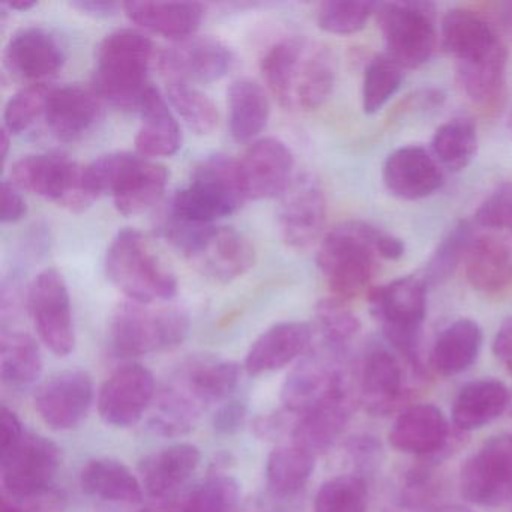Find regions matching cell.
<instances>
[{
	"mask_svg": "<svg viewBox=\"0 0 512 512\" xmlns=\"http://www.w3.org/2000/svg\"><path fill=\"white\" fill-rule=\"evenodd\" d=\"M2 5L8 8V10L28 11L35 7L37 2H32V0H16V2H4Z\"/></svg>",
	"mask_w": 512,
	"mask_h": 512,
	"instance_id": "94428289",
	"label": "cell"
},
{
	"mask_svg": "<svg viewBox=\"0 0 512 512\" xmlns=\"http://www.w3.org/2000/svg\"><path fill=\"white\" fill-rule=\"evenodd\" d=\"M200 449L191 443H178L149 455L140 464L142 485L154 499L173 496L200 464Z\"/></svg>",
	"mask_w": 512,
	"mask_h": 512,
	"instance_id": "4dcf8cb0",
	"label": "cell"
},
{
	"mask_svg": "<svg viewBox=\"0 0 512 512\" xmlns=\"http://www.w3.org/2000/svg\"><path fill=\"white\" fill-rule=\"evenodd\" d=\"M155 398L154 374L140 364L118 368L98 395V412L107 425L130 428L139 424Z\"/></svg>",
	"mask_w": 512,
	"mask_h": 512,
	"instance_id": "d6986e66",
	"label": "cell"
},
{
	"mask_svg": "<svg viewBox=\"0 0 512 512\" xmlns=\"http://www.w3.org/2000/svg\"><path fill=\"white\" fill-rule=\"evenodd\" d=\"M404 242L365 221L338 224L320 242L317 266L334 298L347 302L370 287L377 260L403 257Z\"/></svg>",
	"mask_w": 512,
	"mask_h": 512,
	"instance_id": "7a4b0ae2",
	"label": "cell"
},
{
	"mask_svg": "<svg viewBox=\"0 0 512 512\" xmlns=\"http://www.w3.org/2000/svg\"><path fill=\"white\" fill-rule=\"evenodd\" d=\"M104 265L107 278L130 301L154 304L169 301L178 293L175 275L152 251L139 230H121L107 250Z\"/></svg>",
	"mask_w": 512,
	"mask_h": 512,
	"instance_id": "ba28073f",
	"label": "cell"
},
{
	"mask_svg": "<svg viewBox=\"0 0 512 512\" xmlns=\"http://www.w3.org/2000/svg\"><path fill=\"white\" fill-rule=\"evenodd\" d=\"M233 65L229 46L214 37H193L167 47L160 55V70L167 83H212L223 79Z\"/></svg>",
	"mask_w": 512,
	"mask_h": 512,
	"instance_id": "e0dca14e",
	"label": "cell"
},
{
	"mask_svg": "<svg viewBox=\"0 0 512 512\" xmlns=\"http://www.w3.org/2000/svg\"><path fill=\"white\" fill-rule=\"evenodd\" d=\"M103 98L95 89L82 85L52 88L47 100V127L56 139L76 142L82 139L104 115Z\"/></svg>",
	"mask_w": 512,
	"mask_h": 512,
	"instance_id": "d4e9b609",
	"label": "cell"
},
{
	"mask_svg": "<svg viewBox=\"0 0 512 512\" xmlns=\"http://www.w3.org/2000/svg\"><path fill=\"white\" fill-rule=\"evenodd\" d=\"M50 91L52 88L46 83H32L20 89L5 107V130L14 136L28 131L41 116L46 115Z\"/></svg>",
	"mask_w": 512,
	"mask_h": 512,
	"instance_id": "681fc988",
	"label": "cell"
},
{
	"mask_svg": "<svg viewBox=\"0 0 512 512\" xmlns=\"http://www.w3.org/2000/svg\"><path fill=\"white\" fill-rule=\"evenodd\" d=\"M182 373L185 391L202 406L227 400L241 379V367L236 362L214 358L193 361Z\"/></svg>",
	"mask_w": 512,
	"mask_h": 512,
	"instance_id": "74e56055",
	"label": "cell"
},
{
	"mask_svg": "<svg viewBox=\"0 0 512 512\" xmlns=\"http://www.w3.org/2000/svg\"><path fill=\"white\" fill-rule=\"evenodd\" d=\"M229 130L239 143L256 139L269 121L271 104L265 89L251 79H238L227 91Z\"/></svg>",
	"mask_w": 512,
	"mask_h": 512,
	"instance_id": "d590c367",
	"label": "cell"
},
{
	"mask_svg": "<svg viewBox=\"0 0 512 512\" xmlns=\"http://www.w3.org/2000/svg\"><path fill=\"white\" fill-rule=\"evenodd\" d=\"M421 463L410 467L394 496L389 500V512H431L434 503L442 493V481L436 473L439 461L433 458H421Z\"/></svg>",
	"mask_w": 512,
	"mask_h": 512,
	"instance_id": "60d3db41",
	"label": "cell"
},
{
	"mask_svg": "<svg viewBox=\"0 0 512 512\" xmlns=\"http://www.w3.org/2000/svg\"><path fill=\"white\" fill-rule=\"evenodd\" d=\"M328 203L322 184L313 175L296 176L281 196L278 226L287 247L304 251L313 247L326 224Z\"/></svg>",
	"mask_w": 512,
	"mask_h": 512,
	"instance_id": "2e32d148",
	"label": "cell"
},
{
	"mask_svg": "<svg viewBox=\"0 0 512 512\" xmlns=\"http://www.w3.org/2000/svg\"><path fill=\"white\" fill-rule=\"evenodd\" d=\"M2 223H17L26 215V202L19 188L10 181H2Z\"/></svg>",
	"mask_w": 512,
	"mask_h": 512,
	"instance_id": "11a10c76",
	"label": "cell"
},
{
	"mask_svg": "<svg viewBox=\"0 0 512 512\" xmlns=\"http://www.w3.org/2000/svg\"><path fill=\"white\" fill-rule=\"evenodd\" d=\"M508 128H509V134H511V136H512V110H511V115H509Z\"/></svg>",
	"mask_w": 512,
	"mask_h": 512,
	"instance_id": "03108f58",
	"label": "cell"
},
{
	"mask_svg": "<svg viewBox=\"0 0 512 512\" xmlns=\"http://www.w3.org/2000/svg\"><path fill=\"white\" fill-rule=\"evenodd\" d=\"M11 179L19 190L44 197L71 212L86 211L98 199L89 185L86 166L61 154L26 155L14 163Z\"/></svg>",
	"mask_w": 512,
	"mask_h": 512,
	"instance_id": "8fae6325",
	"label": "cell"
},
{
	"mask_svg": "<svg viewBox=\"0 0 512 512\" xmlns=\"http://www.w3.org/2000/svg\"><path fill=\"white\" fill-rule=\"evenodd\" d=\"M386 190L397 199H427L445 184L442 166L422 146L410 145L388 155L382 169Z\"/></svg>",
	"mask_w": 512,
	"mask_h": 512,
	"instance_id": "7402d4cb",
	"label": "cell"
},
{
	"mask_svg": "<svg viewBox=\"0 0 512 512\" xmlns=\"http://www.w3.org/2000/svg\"><path fill=\"white\" fill-rule=\"evenodd\" d=\"M493 353L497 361L512 374V317L503 320L493 340Z\"/></svg>",
	"mask_w": 512,
	"mask_h": 512,
	"instance_id": "6f0895ef",
	"label": "cell"
},
{
	"mask_svg": "<svg viewBox=\"0 0 512 512\" xmlns=\"http://www.w3.org/2000/svg\"><path fill=\"white\" fill-rule=\"evenodd\" d=\"M389 442L404 454L440 461L449 451L451 428L439 407L412 404L395 419Z\"/></svg>",
	"mask_w": 512,
	"mask_h": 512,
	"instance_id": "603a6c76",
	"label": "cell"
},
{
	"mask_svg": "<svg viewBox=\"0 0 512 512\" xmlns=\"http://www.w3.org/2000/svg\"><path fill=\"white\" fill-rule=\"evenodd\" d=\"M338 355L341 353L332 350H329V355L313 353L305 356L290 371L281 388V401L287 412L301 416L338 389L349 385L346 374L337 364Z\"/></svg>",
	"mask_w": 512,
	"mask_h": 512,
	"instance_id": "44dd1931",
	"label": "cell"
},
{
	"mask_svg": "<svg viewBox=\"0 0 512 512\" xmlns=\"http://www.w3.org/2000/svg\"><path fill=\"white\" fill-rule=\"evenodd\" d=\"M473 238H475V232L469 220L457 221L446 232L437 244L436 250L431 254L422 274V280L428 287L446 283L455 274L458 266L466 259Z\"/></svg>",
	"mask_w": 512,
	"mask_h": 512,
	"instance_id": "7bdbcfd3",
	"label": "cell"
},
{
	"mask_svg": "<svg viewBox=\"0 0 512 512\" xmlns=\"http://www.w3.org/2000/svg\"><path fill=\"white\" fill-rule=\"evenodd\" d=\"M433 512H473L472 509L466 508L461 505H443L437 506Z\"/></svg>",
	"mask_w": 512,
	"mask_h": 512,
	"instance_id": "be15d7a7",
	"label": "cell"
},
{
	"mask_svg": "<svg viewBox=\"0 0 512 512\" xmlns=\"http://www.w3.org/2000/svg\"><path fill=\"white\" fill-rule=\"evenodd\" d=\"M80 485L89 496L113 503L142 502L143 485L130 469L113 458H95L80 472Z\"/></svg>",
	"mask_w": 512,
	"mask_h": 512,
	"instance_id": "e575fe53",
	"label": "cell"
},
{
	"mask_svg": "<svg viewBox=\"0 0 512 512\" xmlns=\"http://www.w3.org/2000/svg\"><path fill=\"white\" fill-rule=\"evenodd\" d=\"M200 410L202 404L194 400L185 389H164L155 401L149 428L161 436H184L193 430Z\"/></svg>",
	"mask_w": 512,
	"mask_h": 512,
	"instance_id": "b9f144b4",
	"label": "cell"
},
{
	"mask_svg": "<svg viewBox=\"0 0 512 512\" xmlns=\"http://www.w3.org/2000/svg\"><path fill=\"white\" fill-rule=\"evenodd\" d=\"M94 403V382L83 370L53 374L38 388L35 406L52 430L68 431L79 427Z\"/></svg>",
	"mask_w": 512,
	"mask_h": 512,
	"instance_id": "ac0fdd59",
	"label": "cell"
},
{
	"mask_svg": "<svg viewBox=\"0 0 512 512\" xmlns=\"http://www.w3.org/2000/svg\"><path fill=\"white\" fill-rule=\"evenodd\" d=\"M262 73L281 106L307 112L319 109L331 97L337 70L328 47L292 37L278 41L266 52Z\"/></svg>",
	"mask_w": 512,
	"mask_h": 512,
	"instance_id": "3957f363",
	"label": "cell"
},
{
	"mask_svg": "<svg viewBox=\"0 0 512 512\" xmlns=\"http://www.w3.org/2000/svg\"><path fill=\"white\" fill-rule=\"evenodd\" d=\"M167 98L193 133L208 136L217 128V106L200 89L187 83L169 82Z\"/></svg>",
	"mask_w": 512,
	"mask_h": 512,
	"instance_id": "f6af8a7d",
	"label": "cell"
},
{
	"mask_svg": "<svg viewBox=\"0 0 512 512\" xmlns=\"http://www.w3.org/2000/svg\"><path fill=\"white\" fill-rule=\"evenodd\" d=\"M376 2L365 0H329L317 8V25L334 35H352L362 31L376 13Z\"/></svg>",
	"mask_w": 512,
	"mask_h": 512,
	"instance_id": "c3c4849f",
	"label": "cell"
},
{
	"mask_svg": "<svg viewBox=\"0 0 512 512\" xmlns=\"http://www.w3.org/2000/svg\"><path fill=\"white\" fill-rule=\"evenodd\" d=\"M316 323L325 341L326 349L343 353L350 341L361 331L356 314L341 299H322L316 305Z\"/></svg>",
	"mask_w": 512,
	"mask_h": 512,
	"instance_id": "bcb514c9",
	"label": "cell"
},
{
	"mask_svg": "<svg viewBox=\"0 0 512 512\" xmlns=\"http://www.w3.org/2000/svg\"><path fill=\"white\" fill-rule=\"evenodd\" d=\"M239 160L212 155L194 167L187 187L173 196L167 215L191 224H215L247 202Z\"/></svg>",
	"mask_w": 512,
	"mask_h": 512,
	"instance_id": "8992f818",
	"label": "cell"
},
{
	"mask_svg": "<svg viewBox=\"0 0 512 512\" xmlns=\"http://www.w3.org/2000/svg\"><path fill=\"white\" fill-rule=\"evenodd\" d=\"M35 329L47 349L56 356H68L76 346L73 311L67 283L55 268L35 277L26 295Z\"/></svg>",
	"mask_w": 512,
	"mask_h": 512,
	"instance_id": "5bb4252c",
	"label": "cell"
},
{
	"mask_svg": "<svg viewBox=\"0 0 512 512\" xmlns=\"http://www.w3.org/2000/svg\"><path fill=\"white\" fill-rule=\"evenodd\" d=\"M404 68L388 55H377L368 62L362 80V109L376 115L403 85Z\"/></svg>",
	"mask_w": 512,
	"mask_h": 512,
	"instance_id": "ee69618b",
	"label": "cell"
},
{
	"mask_svg": "<svg viewBox=\"0 0 512 512\" xmlns=\"http://www.w3.org/2000/svg\"><path fill=\"white\" fill-rule=\"evenodd\" d=\"M377 23L386 55L404 70H415L430 61L436 50V7L430 2L377 4Z\"/></svg>",
	"mask_w": 512,
	"mask_h": 512,
	"instance_id": "7c38bea8",
	"label": "cell"
},
{
	"mask_svg": "<svg viewBox=\"0 0 512 512\" xmlns=\"http://www.w3.org/2000/svg\"><path fill=\"white\" fill-rule=\"evenodd\" d=\"M347 451L353 463L358 467L362 478L374 475L383 461V449L380 443L371 436H356L347 443Z\"/></svg>",
	"mask_w": 512,
	"mask_h": 512,
	"instance_id": "f5cc1de1",
	"label": "cell"
},
{
	"mask_svg": "<svg viewBox=\"0 0 512 512\" xmlns=\"http://www.w3.org/2000/svg\"><path fill=\"white\" fill-rule=\"evenodd\" d=\"M367 481L358 473L329 479L317 491L314 512H367Z\"/></svg>",
	"mask_w": 512,
	"mask_h": 512,
	"instance_id": "7dc6e473",
	"label": "cell"
},
{
	"mask_svg": "<svg viewBox=\"0 0 512 512\" xmlns=\"http://www.w3.org/2000/svg\"><path fill=\"white\" fill-rule=\"evenodd\" d=\"M131 22L140 28L178 41L193 37L205 16L197 2H127L122 5Z\"/></svg>",
	"mask_w": 512,
	"mask_h": 512,
	"instance_id": "f546056e",
	"label": "cell"
},
{
	"mask_svg": "<svg viewBox=\"0 0 512 512\" xmlns=\"http://www.w3.org/2000/svg\"><path fill=\"white\" fill-rule=\"evenodd\" d=\"M349 385L302 413L292 431V443L313 454L328 451L341 436L352 413Z\"/></svg>",
	"mask_w": 512,
	"mask_h": 512,
	"instance_id": "4316f807",
	"label": "cell"
},
{
	"mask_svg": "<svg viewBox=\"0 0 512 512\" xmlns=\"http://www.w3.org/2000/svg\"><path fill=\"white\" fill-rule=\"evenodd\" d=\"M59 466V446L47 437L28 431L10 451L0 454L5 490L13 499L25 502L52 493Z\"/></svg>",
	"mask_w": 512,
	"mask_h": 512,
	"instance_id": "4fadbf2b",
	"label": "cell"
},
{
	"mask_svg": "<svg viewBox=\"0 0 512 512\" xmlns=\"http://www.w3.org/2000/svg\"><path fill=\"white\" fill-rule=\"evenodd\" d=\"M140 128L136 149L142 157H172L182 145L181 128L169 104L157 88L151 86L139 107Z\"/></svg>",
	"mask_w": 512,
	"mask_h": 512,
	"instance_id": "1f68e13d",
	"label": "cell"
},
{
	"mask_svg": "<svg viewBox=\"0 0 512 512\" xmlns=\"http://www.w3.org/2000/svg\"><path fill=\"white\" fill-rule=\"evenodd\" d=\"M2 512H25L23 509L17 508V506L10 505L8 502H4L2 505Z\"/></svg>",
	"mask_w": 512,
	"mask_h": 512,
	"instance_id": "e7e4bbea",
	"label": "cell"
},
{
	"mask_svg": "<svg viewBox=\"0 0 512 512\" xmlns=\"http://www.w3.org/2000/svg\"><path fill=\"white\" fill-rule=\"evenodd\" d=\"M481 326L470 319H458L443 329L431 349L430 365L440 376H457L472 367L481 352Z\"/></svg>",
	"mask_w": 512,
	"mask_h": 512,
	"instance_id": "836d02e7",
	"label": "cell"
},
{
	"mask_svg": "<svg viewBox=\"0 0 512 512\" xmlns=\"http://www.w3.org/2000/svg\"><path fill=\"white\" fill-rule=\"evenodd\" d=\"M316 457L296 445L277 446L266 461V484L274 496L292 497L310 481Z\"/></svg>",
	"mask_w": 512,
	"mask_h": 512,
	"instance_id": "f35d334b",
	"label": "cell"
},
{
	"mask_svg": "<svg viewBox=\"0 0 512 512\" xmlns=\"http://www.w3.org/2000/svg\"><path fill=\"white\" fill-rule=\"evenodd\" d=\"M0 148H2L0 157L5 161L8 157V151H10V133H8L5 128H2V142H0Z\"/></svg>",
	"mask_w": 512,
	"mask_h": 512,
	"instance_id": "6125c7cd",
	"label": "cell"
},
{
	"mask_svg": "<svg viewBox=\"0 0 512 512\" xmlns=\"http://www.w3.org/2000/svg\"><path fill=\"white\" fill-rule=\"evenodd\" d=\"M4 64L16 79L37 83L64 67L65 52L52 32L40 26H28L8 41Z\"/></svg>",
	"mask_w": 512,
	"mask_h": 512,
	"instance_id": "cb8c5ba5",
	"label": "cell"
},
{
	"mask_svg": "<svg viewBox=\"0 0 512 512\" xmlns=\"http://www.w3.org/2000/svg\"><path fill=\"white\" fill-rule=\"evenodd\" d=\"M161 230L200 274L217 283L242 277L256 262L250 239L232 227L184 223L166 215Z\"/></svg>",
	"mask_w": 512,
	"mask_h": 512,
	"instance_id": "5b68a950",
	"label": "cell"
},
{
	"mask_svg": "<svg viewBox=\"0 0 512 512\" xmlns=\"http://www.w3.org/2000/svg\"><path fill=\"white\" fill-rule=\"evenodd\" d=\"M440 37L466 97L479 106L496 104L505 89L508 52L494 26L475 11L455 8L443 17Z\"/></svg>",
	"mask_w": 512,
	"mask_h": 512,
	"instance_id": "6da1fadb",
	"label": "cell"
},
{
	"mask_svg": "<svg viewBox=\"0 0 512 512\" xmlns=\"http://www.w3.org/2000/svg\"><path fill=\"white\" fill-rule=\"evenodd\" d=\"M361 392L365 406L374 415H388L400 406L407 394L400 355L388 347H370L362 359Z\"/></svg>",
	"mask_w": 512,
	"mask_h": 512,
	"instance_id": "484cf974",
	"label": "cell"
},
{
	"mask_svg": "<svg viewBox=\"0 0 512 512\" xmlns=\"http://www.w3.org/2000/svg\"><path fill=\"white\" fill-rule=\"evenodd\" d=\"M188 332L190 317L181 308L128 301L113 313L110 344L118 358H137L175 349L184 343Z\"/></svg>",
	"mask_w": 512,
	"mask_h": 512,
	"instance_id": "9c48e42d",
	"label": "cell"
},
{
	"mask_svg": "<svg viewBox=\"0 0 512 512\" xmlns=\"http://www.w3.org/2000/svg\"><path fill=\"white\" fill-rule=\"evenodd\" d=\"M70 5L79 13L94 19H107V17L116 16L121 10V5L116 2H107V0H76Z\"/></svg>",
	"mask_w": 512,
	"mask_h": 512,
	"instance_id": "680465c9",
	"label": "cell"
},
{
	"mask_svg": "<svg viewBox=\"0 0 512 512\" xmlns=\"http://www.w3.org/2000/svg\"><path fill=\"white\" fill-rule=\"evenodd\" d=\"M509 403V391L500 380L479 379L467 383L452 404V424L461 433L478 430L499 418Z\"/></svg>",
	"mask_w": 512,
	"mask_h": 512,
	"instance_id": "d6a6232c",
	"label": "cell"
},
{
	"mask_svg": "<svg viewBox=\"0 0 512 512\" xmlns=\"http://www.w3.org/2000/svg\"><path fill=\"white\" fill-rule=\"evenodd\" d=\"M470 286L484 295H497L512 286V239L505 233L475 235L466 259Z\"/></svg>",
	"mask_w": 512,
	"mask_h": 512,
	"instance_id": "83f0119b",
	"label": "cell"
},
{
	"mask_svg": "<svg viewBox=\"0 0 512 512\" xmlns=\"http://www.w3.org/2000/svg\"><path fill=\"white\" fill-rule=\"evenodd\" d=\"M428 286L422 277L407 275L371 290V314L397 355L421 371L419 338L427 316Z\"/></svg>",
	"mask_w": 512,
	"mask_h": 512,
	"instance_id": "30bf717a",
	"label": "cell"
},
{
	"mask_svg": "<svg viewBox=\"0 0 512 512\" xmlns=\"http://www.w3.org/2000/svg\"><path fill=\"white\" fill-rule=\"evenodd\" d=\"M500 20H502L503 28L512 38V2H506L500 7Z\"/></svg>",
	"mask_w": 512,
	"mask_h": 512,
	"instance_id": "91938a15",
	"label": "cell"
},
{
	"mask_svg": "<svg viewBox=\"0 0 512 512\" xmlns=\"http://www.w3.org/2000/svg\"><path fill=\"white\" fill-rule=\"evenodd\" d=\"M295 158L280 140L260 139L248 146L239 160L242 184L248 200L274 199L292 184Z\"/></svg>",
	"mask_w": 512,
	"mask_h": 512,
	"instance_id": "ffe728a7",
	"label": "cell"
},
{
	"mask_svg": "<svg viewBox=\"0 0 512 512\" xmlns=\"http://www.w3.org/2000/svg\"><path fill=\"white\" fill-rule=\"evenodd\" d=\"M460 490L473 505L494 508L512 500V436L491 437L461 467Z\"/></svg>",
	"mask_w": 512,
	"mask_h": 512,
	"instance_id": "9a60e30c",
	"label": "cell"
},
{
	"mask_svg": "<svg viewBox=\"0 0 512 512\" xmlns=\"http://www.w3.org/2000/svg\"><path fill=\"white\" fill-rule=\"evenodd\" d=\"M247 421V406L242 401H226L215 412L212 427L220 436H233L242 430Z\"/></svg>",
	"mask_w": 512,
	"mask_h": 512,
	"instance_id": "db71d44e",
	"label": "cell"
},
{
	"mask_svg": "<svg viewBox=\"0 0 512 512\" xmlns=\"http://www.w3.org/2000/svg\"><path fill=\"white\" fill-rule=\"evenodd\" d=\"M154 44L136 29H118L104 37L95 56L94 89L104 101L139 110L151 88L148 77Z\"/></svg>",
	"mask_w": 512,
	"mask_h": 512,
	"instance_id": "277c9868",
	"label": "cell"
},
{
	"mask_svg": "<svg viewBox=\"0 0 512 512\" xmlns=\"http://www.w3.org/2000/svg\"><path fill=\"white\" fill-rule=\"evenodd\" d=\"M25 433L26 430L23 428L19 416L7 406H2V410H0V454L10 451Z\"/></svg>",
	"mask_w": 512,
	"mask_h": 512,
	"instance_id": "9f6ffc18",
	"label": "cell"
},
{
	"mask_svg": "<svg viewBox=\"0 0 512 512\" xmlns=\"http://www.w3.org/2000/svg\"><path fill=\"white\" fill-rule=\"evenodd\" d=\"M89 185L98 197L110 194L122 215H139L157 205L169 172L160 163L130 152L103 155L86 164Z\"/></svg>",
	"mask_w": 512,
	"mask_h": 512,
	"instance_id": "52a82bcc",
	"label": "cell"
},
{
	"mask_svg": "<svg viewBox=\"0 0 512 512\" xmlns=\"http://www.w3.org/2000/svg\"><path fill=\"white\" fill-rule=\"evenodd\" d=\"M241 485L235 478L214 473L194 488L182 512H232L239 500Z\"/></svg>",
	"mask_w": 512,
	"mask_h": 512,
	"instance_id": "f907efd6",
	"label": "cell"
},
{
	"mask_svg": "<svg viewBox=\"0 0 512 512\" xmlns=\"http://www.w3.org/2000/svg\"><path fill=\"white\" fill-rule=\"evenodd\" d=\"M475 223L512 236V182H503L491 191L476 211Z\"/></svg>",
	"mask_w": 512,
	"mask_h": 512,
	"instance_id": "816d5d0a",
	"label": "cell"
},
{
	"mask_svg": "<svg viewBox=\"0 0 512 512\" xmlns=\"http://www.w3.org/2000/svg\"><path fill=\"white\" fill-rule=\"evenodd\" d=\"M43 373V358L37 341L20 331H4L0 338V377L8 388L26 391Z\"/></svg>",
	"mask_w": 512,
	"mask_h": 512,
	"instance_id": "8d00e7d4",
	"label": "cell"
},
{
	"mask_svg": "<svg viewBox=\"0 0 512 512\" xmlns=\"http://www.w3.org/2000/svg\"><path fill=\"white\" fill-rule=\"evenodd\" d=\"M313 329L304 322H281L263 332L245 358L251 376L272 373L286 367L310 346Z\"/></svg>",
	"mask_w": 512,
	"mask_h": 512,
	"instance_id": "f1b7e54d",
	"label": "cell"
},
{
	"mask_svg": "<svg viewBox=\"0 0 512 512\" xmlns=\"http://www.w3.org/2000/svg\"><path fill=\"white\" fill-rule=\"evenodd\" d=\"M478 152V130L470 118H454L437 128L431 154L440 166L457 173L470 166Z\"/></svg>",
	"mask_w": 512,
	"mask_h": 512,
	"instance_id": "ab89813d",
	"label": "cell"
}]
</instances>
